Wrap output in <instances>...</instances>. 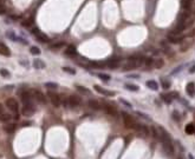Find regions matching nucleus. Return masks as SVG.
<instances>
[{"instance_id":"nucleus-16","label":"nucleus","mask_w":195,"mask_h":159,"mask_svg":"<svg viewBox=\"0 0 195 159\" xmlns=\"http://www.w3.org/2000/svg\"><path fill=\"white\" fill-rule=\"evenodd\" d=\"M95 90L98 92V93H101V94H104V96H114L115 93L114 92H111V91H108V90H105V88H103V87H101V86H98V85H95Z\"/></svg>"},{"instance_id":"nucleus-37","label":"nucleus","mask_w":195,"mask_h":159,"mask_svg":"<svg viewBox=\"0 0 195 159\" xmlns=\"http://www.w3.org/2000/svg\"><path fill=\"white\" fill-rule=\"evenodd\" d=\"M63 71L70 73V74H76V71H75L73 68H70V67H63Z\"/></svg>"},{"instance_id":"nucleus-28","label":"nucleus","mask_w":195,"mask_h":159,"mask_svg":"<svg viewBox=\"0 0 195 159\" xmlns=\"http://www.w3.org/2000/svg\"><path fill=\"white\" fill-rule=\"evenodd\" d=\"M163 65H164V61L162 60L161 58H159V59H156V60H154V66H155L156 68H161V67H163Z\"/></svg>"},{"instance_id":"nucleus-41","label":"nucleus","mask_w":195,"mask_h":159,"mask_svg":"<svg viewBox=\"0 0 195 159\" xmlns=\"http://www.w3.org/2000/svg\"><path fill=\"white\" fill-rule=\"evenodd\" d=\"M6 13V6L4 4H0V14H5Z\"/></svg>"},{"instance_id":"nucleus-10","label":"nucleus","mask_w":195,"mask_h":159,"mask_svg":"<svg viewBox=\"0 0 195 159\" xmlns=\"http://www.w3.org/2000/svg\"><path fill=\"white\" fill-rule=\"evenodd\" d=\"M102 107L104 108V111L108 113V114H110V116H114V117H117V114H118V112H117V110L116 108L111 105V104H108V103H104L103 105H102Z\"/></svg>"},{"instance_id":"nucleus-13","label":"nucleus","mask_w":195,"mask_h":159,"mask_svg":"<svg viewBox=\"0 0 195 159\" xmlns=\"http://www.w3.org/2000/svg\"><path fill=\"white\" fill-rule=\"evenodd\" d=\"M193 6H194V0H181V7L184 9V11L190 12Z\"/></svg>"},{"instance_id":"nucleus-44","label":"nucleus","mask_w":195,"mask_h":159,"mask_svg":"<svg viewBox=\"0 0 195 159\" xmlns=\"http://www.w3.org/2000/svg\"><path fill=\"white\" fill-rule=\"evenodd\" d=\"M189 72H190V73H195V64L189 68Z\"/></svg>"},{"instance_id":"nucleus-6","label":"nucleus","mask_w":195,"mask_h":159,"mask_svg":"<svg viewBox=\"0 0 195 159\" xmlns=\"http://www.w3.org/2000/svg\"><path fill=\"white\" fill-rule=\"evenodd\" d=\"M47 97H48V99H50V102H51V104H52L53 106L58 107V106L62 104V99H61L59 94H57V93L50 91V92H47Z\"/></svg>"},{"instance_id":"nucleus-22","label":"nucleus","mask_w":195,"mask_h":159,"mask_svg":"<svg viewBox=\"0 0 195 159\" xmlns=\"http://www.w3.org/2000/svg\"><path fill=\"white\" fill-rule=\"evenodd\" d=\"M147 86L150 88V90H153V91H157L159 90V84L156 83L155 80H148L147 82Z\"/></svg>"},{"instance_id":"nucleus-48","label":"nucleus","mask_w":195,"mask_h":159,"mask_svg":"<svg viewBox=\"0 0 195 159\" xmlns=\"http://www.w3.org/2000/svg\"><path fill=\"white\" fill-rule=\"evenodd\" d=\"M178 159H182V158H181V157H180V158H178Z\"/></svg>"},{"instance_id":"nucleus-38","label":"nucleus","mask_w":195,"mask_h":159,"mask_svg":"<svg viewBox=\"0 0 195 159\" xmlns=\"http://www.w3.org/2000/svg\"><path fill=\"white\" fill-rule=\"evenodd\" d=\"M0 74H1L3 77H5V78L9 77V72L7 71V69H5V68H1V69H0Z\"/></svg>"},{"instance_id":"nucleus-9","label":"nucleus","mask_w":195,"mask_h":159,"mask_svg":"<svg viewBox=\"0 0 195 159\" xmlns=\"http://www.w3.org/2000/svg\"><path fill=\"white\" fill-rule=\"evenodd\" d=\"M32 94H33V98L36 99L38 103L46 104V97H45V94H44L43 92L38 91V90H34V91H32Z\"/></svg>"},{"instance_id":"nucleus-23","label":"nucleus","mask_w":195,"mask_h":159,"mask_svg":"<svg viewBox=\"0 0 195 159\" xmlns=\"http://www.w3.org/2000/svg\"><path fill=\"white\" fill-rule=\"evenodd\" d=\"M33 66H34L36 68H38V69H40V68H44V67H45V63L42 60V59H36V60L33 61Z\"/></svg>"},{"instance_id":"nucleus-27","label":"nucleus","mask_w":195,"mask_h":159,"mask_svg":"<svg viewBox=\"0 0 195 159\" xmlns=\"http://www.w3.org/2000/svg\"><path fill=\"white\" fill-rule=\"evenodd\" d=\"M11 119H12V116L11 114H9V113H3L1 116H0V120H1V122H9V120H11Z\"/></svg>"},{"instance_id":"nucleus-3","label":"nucleus","mask_w":195,"mask_h":159,"mask_svg":"<svg viewBox=\"0 0 195 159\" xmlns=\"http://www.w3.org/2000/svg\"><path fill=\"white\" fill-rule=\"evenodd\" d=\"M22 102L24 106H33V94L30 91H23L20 93Z\"/></svg>"},{"instance_id":"nucleus-17","label":"nucleus","mask_w":195,"mask_h":159,"mask_svg":"<svg viewBox=\"0 0 195 159\" xmlns=\"http://www.w3.org/2000/svg\"><path fill=\"white\" fill-rule=\"evenodd\" d=\"M120 60L118 59H110V60H108L105 63V65L108 66V67H110V68H117L120 66Z\"/></svg>"},{"instance_id":"nucleus-31","label":"nucleus","mask_w":195,"mask_h":159,"mask_svg":"<svg viewBox=\"0 0 195 159\" xmlns=\"http://www.w3.org/2000/svg\"><path fill=\"white\" fill-rule=\"evenodd\" d=\"M30 52L33 55H39V54H40V49H39V47H37V46H32L30 48Z\"/></svg>"},{"instance_id":"nucleus-11","label":"nucleus","mask_w":195,"mask_h":159,"mask_svg":"<svg viewBox=\"0 0 195 159\" xmlns=\"http://www.w3.org/2000/svg\"><path fill=\"white\" fill-rule=\"evenodd\" d=\"M184 39V35H181V34H174V33H170L168 35V40L173 44H181L182 40Z\"/></svg>"},{"instance_id":"nucleus-32","label":"nucleus","mask_w":195,"mask_h":159,"mask_svg":"<svg viewBox=\"0 0 195 159\" xmlns=\"http://www.w3.org/2000/svg\"><path fill=\"white\" fill-rule=\"evenodd\" d=\"M97 75H98V78H101L102 80H104V82H109L110 79H111L109 74H105V73H98Z\"/></svg>"},{"instance_id":"nucleus-18","label":"nucleus","mask_w":195,"mask_h":159,"mask_svg":"<svg viewBox=\"0 0 195 159\" xmlns=\"http://www.w3.org/2000/svg\"><path fill=\"white\" fill-rule=\"evenodd\" d=\"M87 105H89V107H91L92 110H96V111L101 110V107H102V105L97 100H93V99H91V100L87 102Z\"/></svg>"},{"instance_id":"nucleus-40","label":"nucleus","mask_w":195,"mask_h":159,"mask_svg":"<svg viewBox=\"0 0 195 159\" xmlns=\"http://www.w3.org/2000/svg\"><path fill=\"white\" fill-rule=\"evenodd\" d=\"M64 45H65V44H64L63 41H62V43H57V44L52 45V46H51V48H52V49H54V48H61V47H63Z\"/></svg>"},{"instance_id":"nucleus-45","label":"nucleus","mask_w":195,"mask_h":159,"mask_svg":"<svg viewBox=\"0 0 195 159\" xmlns=\"http://www.w3.org/2000/svg\"><path fill=\"white\" fill-rule=\"evenodd\" d=\"M188 159H195V158H194V157H193V156L189 153V154H188Z\"/></svg>"},{"instance_id":"nucleus-19","label":"nucleus","mask_w":195,"mask_h":159,"mask_svg":"<svg viewBox=\"0 0 195 159\" xmlns=\"http://www.w3.org/2000/svg\"><path fill=\"white\" fill-rule=\"evenodd\" d=\"M186 91L190 97H194L195 96V84L194 83H188L187 86H186Z\"/></svg>"},{"instance_id":"nucleus-24","label":"nucleus","mask_w":195,"mask_h":159,"mask_svg":"<svg viewBox=\"0 0 195 159\" xmlns=\"http://www.w3.org/2000/svg\"><path fill=\"white\" fill-rule=\"evenodd\" d=\"M161 98L163 99V102H164L165 104H170V103L173 102V97H171V94H170V93H169V94L162 93V94H161Z\"/></svg>"},{"instance_id":"nucleus-39","label":"nucleus","mask_w":195,"mask_h":159,"mask_svg":"<svg viewBox=\"0 0 195 159\" xmlns=\"http://www.w3.org/2000/svg\"><path fill=\"white\" fill-rule=\"evenodd\" d=\"M144 63H145V65H147V66H153L154 65V59L153 58H148V59H145V60H144Z\"/></svg>"},{"instance_id":"nucleus-20","label":"nucleus","mask_w":195,"mask_h":159,"mask_svg":"<svg viewBox=\"0 0 195 159\" xmlns=\"http://www.w3.org/2000/svg\"><path fill=\"white\" fill-rule=\"evenodd\" d=\"M4 131L6 132V133H12V132H14V130H15V125L14 124H11V123H7V124H5L4 125Z\"/></svg>"},{"instance_id":"nucleus-2","label":"nucleus","mask_w":195,"mask_h":159,"mask_svg":"<svg viewBox=\"0 0 195 159\" xmlns=\"http://www.w3.org/2000/svg\"><path fill=\"white\" fill-rule=\"evenodd\" d=\"M122 118H123V123H124L125 127L131 128V130H135L136 126H137V123L134 120V118L130 114L125 113V112H122Z\"/></svg>"},{"instance_id":"nucleus-29","label":"nucleus","mask_w":195,"mask_h":159,"mask_svg":"<svg viewBox=\"0 0 195 159\" xmlns=\"http://www.w3.org/2000/svg\"><path fill=\"white\" fill-rule=\"evenodd\" d=\"M161 84H162V87L164 88V90H168V88L170 87V82H168L167 79H164V78L161 79Z\"/></svg>"},{"instance_id":"nucleus-35","label":"nucleus","mask_w":195,"mask_h":159,"mask_svg":"<svg viewBox=\"0 0 195 159\" xmlns=\"http://www.w3.org/2000/svg\"><path fill=\"white\" fill-rule=\"evenodd\" d=\"M90 65L92 66V67H104V63H98V61H92V63H90Z\"/></svg>"},{"instance_id":"nucleus-15","label":"nucleus","mask_w":195,"mask_h":159,"mask_svg":"<svg viewBox=\"0 0 195 159\" xmlns=\"http://www.w3.org/2000/svg\"><path fill=\"white\" fill-rule=\"evenodd\" d=\"M0 54L5 55V57H9V55H11V51H9V48L4 43H0Z\"/></svg>"},{"instance_id":"nucleus-14","label":"nucleus","mask_w":195,"mask_h":159,"mask_svg":"<svg viewBox=\"0 0 195 159\" xmlns=\"http://www.w3.org/2000/svg\"><path fill=\"white\" fill-rule=\"evenodd\" d=\"M22 113L26 117H30L34 113V106H24L23 110H22Z\"/></svg>"},{"instance_id":"nucleus-1","label":"nucleus","mask_w":195,"mask_h":159,"mask_svg":"<svg viewBox=\"0 0 195 159\" xmlns=\"http://www.w3.org/2000/svg\"><path fill=\"white\" fill-rule=\"evenodd\" d=\"M159 133H160V140L162 142L164 151L171 156L174 153V147H173V143H171V139H170L169 134L167 133V131H165L162 126H159Z\"/></svg>"},{"instance_id":"nucleus-8","label":"nucleus","mask_w":195,"mask_h":159,"mask_svg":"<svg viewBox=\"0 0 195 159\" xmlns=\"http://www.w3.org/2000/svg\"><path fill=\"white\" fill-rule=\"evenodd\" d=\"M67 103L71 107H76V106H79L82 104V98L77 94H72L67 98Z\"/></svg>"},{"instance_id":"nucleus-47","label":"nucleus","mask_w":195,"mask_h":159,"mask_svg":"<svg viewBox=\"0 0 195 159\" xmlns=\"http://www.w3.org/2000/svg\"><path fill=\"white\" fill-rule=\"evenodd\" d=\"M4 1H5V0H0V4H4Z\"/></svg>"},{"instance_id":"nucleus-26","label":"nucleus","mask_w":195,"mask_h":159,"mask_svg":"<svg viewBox=\"0 0 195 159\" xmlns=\"http://www.w3.org/2000/svg\"><path fill=\"white\" fill-rule=\"evenodd\" d=\"M126 90H129V91H134V92H136V91H139L140 90V87L137 86V85H134V84H125V86H124Z\"/></svg>"},{"instance_id":"nucleus-46","label":"nucleus","mask_w":195,"mask_h":159,"mask_svg":"<svg viewBox=\"0 0 195 159\" xmlns=\"http://www.w3.org/2000/svg\"><path fill=\"white\" fill-rule=\"evenodd\" d=\"M193 8H194V9H193V13H194V18H195V4H194V6H193Z\"/></svg>"},{"instance_id":"nucleus-36","label":"nucleus","mask_w":195,"mask_h":159,"mask_svg":"<svg viewBox=\"0 0 195 159\" xmlns=\"http://www.w3.org/2000/svg\"><path fill=\"white\" fill-rule=\"evenodd\" d=\"M151 134L154 136V138L155 139H160V133L156 131V128L155 127H151Z\"/></svg>"},{"instance_id":"nucleus-34","label":"nucleus","mask_w":195,"mask_h":159,"mask_svg":"<svg viewBox=\"0 0 195 159\" xmlns=\"http://www.w3.org/2000/svg\"><path fill=\"white\" fill-rule=\"evenodd\" d=\"M32 23H33V19H27V20H24V21L22 23V25H23L24 27H30V26L32 25Z\"/></svg>"},{"instance_id":"nucleus-12","label":"nucleus","mask_w":195,"mask_h":159,"mask_svg":"<svg viewBox=\"0 0 195 159\" xmlns=\"http://www.w3.org/2000/svg\"><path fill=\"white\" fill-rule=\"evenodd\" d=\"M135 130L139 132V136H142V137L149 136V128L145 127V126H143V125H139V124H137V126H136Z\"/></svg>"},{"instance_id":"nucleus-33","label":"nucleus","mask_w":195,"mask_h":159,"mask_svg":"<svg viewBox=\"0 0 195 159\" xmlns=\"http://www.w3.org/2000/svg\"><path fill=\"white\" fill-rule=\"evenodd\" d=\"M45 87L48 88V90H56L58 85L56 83H45Z\"/></svg>"},{"instance_id":"nucleus-21","label":"nucleus","mask_w":195,"mask_h":159,"mask_svg":"<svg viewBox=\"0 0 195 159\" xmlns=\"http://www.w3.org/2000/svg\"><path fill=\"white\" fill-rule=\"evenodd\" d=\"M65 53H66L67 55L73 57V55H77V49H76V47H75L73 45H69V46H67V48H66Z\"/></svg>"},{"instance_id":"nucleus-5","label":"nucleus","mask_w":195,"mask_h":159,"mask_svg":"<svg viewBox=\"0 0 195 159\" xmlns=\"http://www.w3.org/2000/svg\"><path fill=\"white\" fill-rule=\"evenodd\" d=\"M6 106L9 111H12L13 113H15L18 116V110H19V105H18V102L15 100L14 98H8L6 100Z\"/></svg>"},{"instance_id":"nucleus-7","label":"nucleus","mask_w":195,"mask_h":159,"mask_svg":"<svg viewBox=\"0 0 195 159\" xmlns=\"http://www.w3.org/2000/svg\"><path fill=\"white\" fill-rule=\"evenodd\" d=\"M32 33L36 35V38H37L40 43H48V41H50V38H48L45 33H43L42 31H39L38 28H33V29H32Z\"/></svg>"},{"instance_id":"nucleus-30","label":"nucleus","mask_w":195,"mask_h":159,"mask_svg":"<svg viewBox=\"0 0 195 159\" xmlns=\"http://www.w3.org/2000/svg\"><path fill=\"white\" fill-rule=\"evenodd\" d=\"M76 88H77V90L79 91V92H82V93H85V94H89V93H90V90H87V88H86V87H84V86H79V85H77V86H76Z\"/></svg>"},{"instance_id":"nucleus-43","label":"nucleus","mask_w":195,"mask_h":159,"mask_svg":"<svg viewBox=\"0 0 195 159\" xmlns=\"http://www.w3.org/2000/svg\"><path fill=\"white\" fill-rule=\"evenodd\" d=\"M3 113H5V108H4V105L0 104V116H1Z\"/></svg>"},{"instance_id":"nucleus-4","label":"nucleus","mask_w":195,"mask_h":159,"mask_svg":"<svg viewBox=\"0 0 195 159\" xmlns=\"http://www.w3.org/2000/svg\"><path fill=\"white\" fill-rule=\"evenodd\" d=\"M194 44V38L193 37H188V35H184V39L181 43V47H180V51L181 52H186L187 49L190 48V46Z\"/></svg>"},{"instance_id":"nucleus-25","label":"nucleus","mask_w":195,"mask_h":159,"mask_svg":"<svg viewBox=\"0 0 195 159\" xmlns=\"http://www.w3.org/2000/svg\"><path fill=\"white\" fill-rule=\"evenodd\" d=\"M184 131H186L187 134H193V133L195 132V126H194V124H188V125H186Z\"/></svg>"},{"instance_id":"nucleus-42","label":"nucleus","mask_w":195,"mask_h":159,"mask_svg":"<svg viewBox=\"0 0 195 159\" xmlns=\"http://www.w3.org/2000/svg\"><path fill=\"white\" fill-rule=\"evenodd\" d=\"M120 102H121V103H123L126 107H131V104H130V103H128L126 100H124V99H120Z\"/></svg>"}]
</instances>
